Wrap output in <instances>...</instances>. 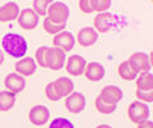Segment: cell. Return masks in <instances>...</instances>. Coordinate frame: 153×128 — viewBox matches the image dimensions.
Returning <instances> with one entry per match:
<instances>
[{
    "label": "cell",
    "mask_w": 153,
    "mask_h": 128,
    "mask_svg": "<svg viewBox=\"0 0 153 128\" xmlns=\"http://www.w3.org/2000/svg\"><path fill=\"white\" fill-rule=\"evenodd\" d=\"M16 104V95L10 91H1L0 92V110L9 112Z\"/></svg>",
    "instance_id": "20"
},
{
    "label": "cell",
    "mask_w": 153,
    "mask_h": 128,
    "mask_svg": "<svg viewBox=\"0 0 153 128\" xmlns=\"http://www.w3.org/2000/svg\"><path fill=\"white\" fill-rule=\"evenodd\" d=\"M94 106H96V109H97V112H100L101 114H105V115L112 114V113L116 110V105H110V104H106L105 101H102V99L100 96L96 97Z\"/></svg>",
    "instance_id": "22"
},
{
    "label": "cell",
    "mask_w": 153,
    "mask_h": 128,
    "mask_svg": "<svg viewBox=\"0 0 153 128\" xmlns=\"http://www.w3.org/2000/svg\"><path fill=\"white\" fill-rule=\"evenodd\" d=\"M78 4H79V9L83 13H85V14L93 13V9L91 7V0H79Z\"/></svg>",
    "instance_id": "30"
},
{
    "label": "cell",
    "mask_w": 153,
    "mask_h": 128,
    "mask_svg": "<svg viewBox=\"0 0 153 128\" xmlns=\"http://www.w3.org/2000/svg\"><path fill=\"white\" fill-rule=\"evenodd\" d=\"M111 0H91V7H92L93 12L97 13H105L111 7Z\"/></svg>",
    "instance_id": "25"
},
{
    "label": "cell",
    "mask_w": 153,
    "mask_h": 128,
    "mask_svg": "<svg viewBox=\"0 0 153 128\" xmlns=\"http://www.w3.org/2000/svg\"><path fill=\"white\" fill-rule=\"evenodd\" d=\"M5 87L8 91L13 92L14 95H17L19 92H22L26 88V79L25 77H22L18 73H9L5 77Z\"/></svg>",
    "instance_id": "14"
},
{
    "label": "cell",
    "mask_w": 153,
    "mask_h": 128,
    "mask_svg": "<svg viewBox=\"0 0 153 128\" xmlns=\"http://www.w3.org/2000/svg\"><path fill=\"white\" fill-rule=\"evenodd\" d=\"M52 44H54L55 47H59L64 51V53H68L75 45V39L71 32L68 31H63L60 34L55 35L54 40H52Z\"/></svg>",
    "instance_id": "12"
},
{
    "label": "cell",
    "mask_w": 153,
    "mask_h": 128,
    "mask_svg": "<svg viewBox=\"0 0 153 128\" xmlns=\"http://www.w3.org/2000/svg\"><path fill=\"white\" fill-rule=\"evenodd\" d=\"M128 63L137 74L148 72L152 67V54L148 56L146 53H134L129 56Z\"/></svg>",
    "instance_id": "4"
},
{
    "label": "cell",
    "mask_w": 153,
    "mask_h": 128,
    "mask_svg": "<svg viewBox=\"0 0 153 128\" xmlns=\"http://www.w3.org/2000/svg\"><path fill=\"white\" fill-rule=\"evenodd\" d=\"M96 128H112V127L108 126V124H100V126H97Z\"/></svg>",
    "instance_id": "32"
},
{
    "label": "cell",
    "mask_w": 153,
    "mask_h": 128,
    "mask_svg": "<svg viewBox=\"0 0 153 128\" xmlns=\"http://www.w3.org/2000/svg\"><path fill=\"white\" fill-rule=\"evenodd\" d=\"M137 126H138V128H153V123H152V121H146Z\"/></svg>",
    "instance_id": "31"
},
{
    "label": "cell",
    "mask_w": 153,
    "mask_h": 128,
    "mask_svg": "<svg viewBox=\"0 0 153 128\" xmlns=\"http://www.w3.org/2000/svg\"><path fill=\"white\" fill-rule=\"evenodd\" d=\"M137 90L139 91H149L153 90V76L151 72H143L137 76Z\"/></svg>",
    "instance_id": "19"
},
{
    "label": "cell",
    "mask_w": 153,
    "mask_h": 128,
    "mask_svg": "<svg viewBox=\"0 0 153 128\" xmlns=\"http://www.w3.org/2000/svg\"><path fill=\"white\" fill-rule=\"evenodd\" d=\"M84 76L85 78L89 79V81L97 82L101 81L105 76V68L102 67L100 63H96V61H92V63H88L84 68Z\"/></svg>",
    "instance_id": "17"
},
{
    "label": "cell",
    "mask_w": 153,
    "mask_h": 128,
    "mask_svg": "<svg viewBox=\"0 0 153 128\" xmlns=\"http://www.w3.org/2000/svg\"><path fill=\"white\" fill-rule=\"evenodd\" d=\"M49 128H74L73 123L66 118H55L54 121L50 123Z\"/></svg>",
    "instance_id": "27"
},
{
    "label": "cell",
    "mask_w": 153,
    "mask_h": 128,
    "mask_svg": "<svg viewBox=\"0 0 153 128\" xmlns=\"http://www.w3.org/2000/svg\"><path fill=\"white\" fill-rule=\"evenodd\" d=\"M18 25L21 26L23 30L31 31L33 28H36V26L38 25V21H40V17L33 12V9L26 8L23 10L19 12V16L17 18Z\"/></svg>",
    "instance_id": "6"
},
{
    "label": "cell",
    "mask_w": 153,
    "mask_h": 128,
    "mask_svg": "<svg viewBox=\"0 0 153 128\" xmlns=\"http://www.w3.org/2000/svg\"><path fill=\"white\" fill-rule=\"evenodd\" d=\"M46 18L56 25H66L69 18V8L61 1H52L47 8Z\"/></svg>",
    "instance_id": "2"
},
{
    "label": "cell",
    "mask_w": 153,
    "mask_h": 128,
    "mask_svg": "<svg viewBox=\"0 0 153 128\" xmlns=\"http://www.w3.org/2000/svg\"><path fill=\"white\" fill-rule=\"evenodd\" d=\"M98 40V34L96 32L93 27H83L80 28L78 35H76V42L83 46V47H88L94 45Z\"/></svg>",
    "instance_id": "13"
},
{
    "label": "cell",
    "mask_w": 153,
    "mask_h": 128,
    "mask_svg": "<svg viewBox=\"0 0 153 128\" xmlns=\"http://www.w3.org/2000/svg\"><path fill=\"white\" fill-rule=\"evenodd\" d=\"M19 7L17 3L9 1L7 4L0 7V22L5 23V22H12L14 19H17L19 16Z\"/></svg>",
    "instance_id": "15"
},
{
    "label": "cell",
    "mask_w": 153,
    "mask_h": 128,
    "mask_svg": "<svg viewBox=\"0 0 153 128\" xmlns=\"http://www.w3.org/2000/svg\"><path fill=\"white\" fill-rule=\"evenodd\" d=\"M100 97L102 99V101H105L106 104H110V105H116L123 99L124 94L123 90L117 86H114V85H110V86L103 87L101 91H100Z\"/></svg>",
    "instance_id": "9"
},
{
    "label": "cell",
    "mask_w": 153,
    "mask_h": 128,
    "mask_svg": "<svg viewBox=\"0 0 153 128\" xmlns=\"http://www.w3.org/2000/svg\"><path fill=\"white\" fill-rule=\"evenodd\" d=\"M66 61V53H64L59 47H49L46 56V68L51 70H60L65 65Z\"/></svg>",
    "instance_id": "5"
},
{
    "label": "cell",
    "mask_w": 153,
    "mask_h": 128,
    "mask_svg": "<svg viewBox=\"0 0 153 128\" xmlns=\"http://www.w3.org/2000/svg\"><path fill=\"white\" fill-rule=\"evenodd\" d=\"M1 45L4 51L9 56L16 59H22L28 50L26 39L18 34H7L5 36H3Z\"/></svg>",
    "instance_id": "1"
},
{
    "label": "cell",
    "mask_w": 153,
    "mask_h": 128,
    "mask_svg": "<svg viewBox=\"0 0 153 128\" xmlns=\"http://www.w3.org/2000/svg\"><path fill=\"white\" fill-rule=\"evenodd\" d=\"M117 72H119V76H120L123 79H125V81H133V79H135L137 76H138L131 69L130 65H129L128 60L121 61L120 65H119V68H117Z\"/></svg>",
    "instance_id": "21"
},
{
    "label": "cell",
    "mask_w": 153,
    "mask_h": 128,
    "mask_svg": "<svg viewBox=\"0 0 153 128\" xmlns=\"http://www.w3.org/2000/svg\"><path fill=\"white\" fill-rule=\"evenodd\" d=\"M128 117L133 123L140 124V123L148 121V118H149V108L146 103H142L139 100L133 101L128 106Z\"/></svg>",
    "instance_id": "3"
},
{
    "label": "cell",
    "mask_w": 153,
    "mask_h": 128,
    "mask_svg": "<svg viewBox=\"0 0 153 128\" xmlns=\"http://www.w3.org/2000/svg\"><path fill=\"white\" fill-rule=\"evenodd\" d=\"M65 108L73 114H79L85 108V97L80 92H71L69 96H66Z\"/></svg>",
    "instance_id": "10"
},
{
    "label": "cell",
    "mask_w": 153,
    "mask_h": 128,
    "mask_svg": "<svg viewBox=\"0 0 153 128\" xmlns=\"http://www.w3.org/2000/svg\"><path fill=\"white\" fill-rule=\"evenodd\" d=\"M3 61H4V54H3V51L0 50V65L3 64Z\"/></svg>",
    "instance_id": "33"
},
{
    "label": "cell",
    "mask_w": 153,
    "mask_h": 128,
    "mask_svg": "<svg viewBox=\"0 0 153 128\" xmlns=\"http://www.w3.org/2000/svg\"><path fill=\"white\" fill-rule=\"evenodd\" d=\"M16 70L18 74H21L22 77H30V76L35 74L36 72V61L33 58H22L16 64Z\"/></svg>",
    "instance_id": "16"
},
{
    "label": "cell",
    "mask_w": 153,
    "mask_h": 128,
    "mask_svg": "<svg viewBox=\"0 0 153 128\" xmlns=\"http://www.w3.org/2000/svg\"><path fill=\"white\" fill-rule=\"evenodd\" d=\"M45 94H46V97L49 99V100H51V101H59L60 99H61L59 95H57L56 90H55V87H54V83H52V82H50V83L46 86Z\"/></svg>",
    "instance_id": "28"
},
{
    "label": "cell",
    "mask_w": 153,
    "mask_h": 128,
    "mask_svg": "<svg viewBox=\"0 0 153 128\" xmlns=\"http://www.w3.org/2000/svg\"><path fill=\"white\" fill-rule=\"evenodd\" d=\"M52 83H54V87H55L56 92H57V95H59L60 97L69 96V95L73 92V90H74V83L68 77L57 78L56 81L52 82Z\"/></svg>",
    "instance_id": "18"
},
{
    "label": "cell",
    "mask_w": 153,
    "mask_h": 128,
    "mask_svg": "<svg viewBox=\"0 0 153 128\" xmlns=\"http://www.w3.org/2000/svg\"><path fill=\"white\" fill-rule=\"evenodd\" d=\"M65 26L66 25H56V23L51 22L49 18H45V21H44V30L50 35H57L60 32H63Z\"/></svg>",
    "instance_id": "23"
},
{
    "label": "cell",
    "mask_w": 153,
    "mask_h": 128,
    "mask_svg": "<svg viewBox=\"0 0 153 128\" xmlns=\"http://www.w3.org/2000/svg\"><path fill=\"white\" fill-rule=\"evenodd\" d=\"M135 96L138 97V100L142 103H152L153 101V90H149V91H139V90H137Z\"/></svg>",
    "instance_id": "29"
},
{
    "label": "cell",
    "mask_w": 153,
    "mask_h": 128,
    "mask_svg": "<svg viewBox=\"0 0 153 128\" xmlns=\"http://www.w3.org/2000/svg\"><path fill=\"white\" fill-rule=\"evenodd\" d=\"M114 22H115V17L114 14L111 13H100L94 17V21H93V28L96 30L97 34H106L114 26Z\"/></svg>",
    "instance_id": "7"
},
{
    "label": "cell",
    "mask_w": 153,
    "mask_h": 128,
    "mask_svg": "<svg viewBox=\"0 0 153 128\" xmlns=\"http://www.w3.org/2000/svg\"><path fill=\"white\" fill-rule=\"evenodd\" d=\"M47 51H49V47L47 46H41L36 50V63L40 65V67L46 68V56H47Z\"/></svg>",
    "instance_id": "26"
},
{
    "label": "cell",
    "mask_w": 153,
    "mask_h": 128,
    "mask_svg": "<svg viewBox=\"0 0 153 128\" xmlns=\"http://www.w3.org/2000/svg\"><path fill=\"white\" fill-rule=\"evenodd\" d=\"M87 65V61L83 56L80 55H71L66 60V65H65V69L70 76H82L84 73V68Z\"/></svg>",
    "instance_id": "11"
},
{
    "label": "cell",
    "mask_w": 153,
    "mask_h": 128,
    "mask_svg": "<svg viewBox=\"0 0 153 128\" xmlns=\"http://www.w3.org/2000/svg\"><path fill=\"white\" fill-rule=\"evenodd\" d=\"M51 4L49 0H35L33 1V12H35L38 17L40 16H46L47 14V8Z\"/></svg>",
    "instance_id": "24"
},
{
    "label": "cell",
    "mask_w": 153,
    "mask_h": 128,
    "mask_svg": "<svg viewBox=\"0 0 153 128\" xmlns=\"http://www.w3.org/2000/svg\"><path fill=\"white\" fill-rule=\"evenodd\" d=\"M28 119L33 126H44L50 119V110L44 105H36L28 113Z\"/></svg>",
    "instance_id": "8"
}]
</instances>
